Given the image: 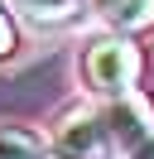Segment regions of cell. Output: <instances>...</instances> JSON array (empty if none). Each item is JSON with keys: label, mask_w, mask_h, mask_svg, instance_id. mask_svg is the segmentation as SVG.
<instances>
[{"label": "cell", "mask_w": 154, "mask_h": 159, "mask_svg": "<svg viewBox=\"0 0 154 159\" xmlns=\"http://www.w3.org/2000/svg\"><path fill=\"white\" fill-rule=\"evenodd\" d=\"M92 10L116 34H140L154 24V0H92Z\"/></svg>", "instance_id": "3957f363"}, {"label": "cell", "mask_w": 154, "mask_h": 159, "mask_svg": "<svg viewBox=\"0 0 154 159\" xmlns=\"http://www.w3.org/2000/svg\"><path fill=\"white\" fill-rule=\"evenodd\" d=\"M48 140L29 125H0V159H43Z\"/></svg>", "instance_id": "5b68a950"}, {"label": "cell", "mask_w": 154, "mask_h": 159, "mask_svg": "<svg viewBox=\"0 0 154 159\" xmlns=\"http://www.w3.org/2000/svg\"><path fill=\"white\" fill-rule=\"evenodd\" d=\"M15 53V20L5 15V5H0V58H10Z\"/></svg>", "instance_id": "52a82bcc"}, {"label": "cell", "mask_w": 154, "mask_h": 159, "mask_svg": "<svg viewBox=\"0 0 154 159\" xmlns=\"http://www.w3.org/2000/svg\"><path fill=\"white\" fill-rule=\"evenodd\" d=\"M48 149H58L63 159H111L116 140H111V130H106L101 111H67Z\"/></svg>", "instance_id": "7a4b0ae2"}, {"label": "cell", "mask_w": 154, "mask_h": 159, "mask_svg": "<svg viewBox=\"0 0 154 159\" xmlns=\"http://www.w3.org/2000/svg\"><path fill=\"white\" fill-rule=\"evenodd\" d=\"M125 159H154V125L144 130L140 140H130V145H125Z\"/></svg>", "instance_id": "8992f818"}, {"label": "cell", "mask_w": 154, "mask_h": 159, "mask_svg": "<svg viewBox=\"0 0 154 159\" xmlns=\"http://www.w3.org/2000/svg\"><path fill=\"white\" fill-rule=\"evenodd\" d=\"M140 72H144V58L125 34H101V39H92L82 48V82L106 101L135 92Z\"/></svg>", "instance_id": "6da1fadb"}, {"label": "cell", "mask_w": 154, "mask_h": 159, "mask_svg": "<svg viewBox=\"0 0 154 159\" xmlns=\"http://www.w3.org/2000/svg\"><path fill=\"white\" fill-rule=\"evenodd\" d=\"M29 24H43V29H58V24H77L87 10V0H10Z\"/></svg>", "instance_id": "277c9868"}]
</instances>
